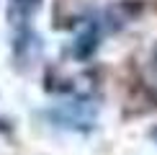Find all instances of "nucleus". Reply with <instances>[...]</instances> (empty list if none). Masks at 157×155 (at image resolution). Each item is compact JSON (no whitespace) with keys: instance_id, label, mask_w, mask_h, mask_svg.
<instances>
[{"instance_id":"nucleus-1","label":"nucleus","mask_w":157,"mask_h":155,"mask_svg":"<svg viewBox=\"0 0 157 155\" xmlns=\"http://www.w3.org/2000/svg\"><path fill=\"white\" fill-rule=\"evenodd\" d=\"M49 119L57 121L59 127H70V129H90L93 127V109L88 103H67V106L52 109Z\"/></svg>"},{"instance_id":"nucleus-2","label":"nucleus","mask_w":157,"mask_h":155,"mask_svg":"<svg viewBox=\"0 0 157 155\" xmlns=\"http://www.w3.org/2000/svg\"><path fill=\"white\" fill-rule=\"evenodd\" d=\"M139 10H142V3L124 0V3H119V5H111V8L106 10V18L111 21V29H116V26H124V23L129 21V18L136 16Z\"/></svg>"},{"instance_id":"nucleus-3","label":"nucleus","mask_w":157,"mask_h":155,"mask_svg":"<svg viewBox=\"0 0 157 155\" xmlns=\"http://www.w3.org/2000/svg\"><path fill=\"white\" fill-rule=\"evenodd\" d=\"M95 47H98V29H95L93 23H88V26H85V31L75 39V54L77 57H90Z\"/></svg>"},{"instance_id":"nucleus-4","label":"nucleus","mask_w":157,"mask_h":155,"mask_svg":"<svg viewBox=\"0 0 157 155\" xmlns=\"http://www.w3.org/2000/svg\"><path fill=\"white\" fill-rule=\"evenodd\" d=\"M10 13H13V18H29L31 13H34L39 5H41V0H10Z\"/></svg>"},{"instance_id":"nucleus-5","label":"nucleus","mask_w":157,"mask_h":155,"mask_svg":"<svg viewBox=\"0 0 157 155\" xmlns=\"http://www.w3.org/2000/svg\"><path fill=\"white\" fill-rule=\"evenodd\" d=\"M149 83H152L155 90H157V49L152 54V65H149Z\"/></svg>"},{"instance_id":"nucleus-6","label":"nucleus","mask_w":157,"mask_h":155,"mask_svg":"<svg viewBox=\"0 0 157 155\" xmlns=\"http://www.w3.org/2000/svg\"><path fill=\"white\" fill-rule=\"evenodd\" d=\"M152 140H155V142H157V127H155V129H152Z\"/></svg>"}]
</instances>
